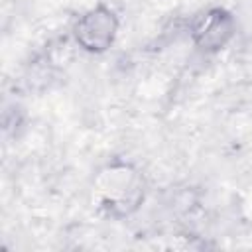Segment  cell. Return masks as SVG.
I'll return each instance as SVG.
<instances>
[{"label":"cell","instance_id":"obj_1","mask_svg":"<svg viewBox=\"0 0 252 252\" xmlns=\"http://www.w3.org/2000/svg\"><path fill=\"white\" fill-rule=\"evenodd\" d=\"M94 195L98 209L110 219L130 217L140 209L146 197L142 171L128 159L114 158L94 175Z\"/></svg>","mask_w":252,"mask_h":252},{"label":"cell","instance_id":"obj_2","mask_svg":"<svg viewBox=\"0 0 252 252\" xmlns=\"http://www.w3.org/2000/svg\"><path fill=\"white\" fill-rule=\"evenodd\" d=\"M118 32H120V16L112 6L104 2H98L89 10H85L77 18L71 30L79 49L91 55L106 53L114 45Z\"/></svg>","mask_w":252,"mask_h":252},{"label":"cell","instance_id":"obj_3","mask_svg":"<svg viewBox=\"0 0 252 252\" xmlns=\"http://www.w3.org/2000/svg\"><path fill=\"white\" fill-rule=\"evenodd\" d=\"M236 18L224 6H209L189 22L191 43L203 53H219L236 37Z\"/></svg>","mask_w":252,"mask_h":252}]
</instances>
